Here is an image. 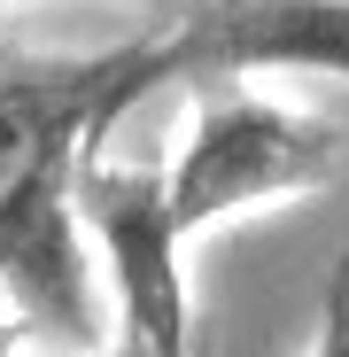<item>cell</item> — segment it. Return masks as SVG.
Instances as JSON below:
<instances>
[{
  "label": "cell",
  "instance_id": "cell-5",
  "mask_svg": "<svg viewBox=\"0 0 349 357\" xmlns=\"http://www.w3.org/2000/svg\"><path fill=\"white\" fill-rule=\"evenodd\" d=\"M8 8H31V0H0V16ZM140 8H194V0H140Z\"/></svg>",
  "mask_w": 349,
  "mask_h": 357
},
{
  "label": "cell",
  "instance_id": "cell-4",
  "mask_svg": "<svg viewBox=\"0 0 349 357\" xmlns=\"http://www.w3.org/2000/svg\"><path fill=\"white\" fill-rule=\"evenodd\" d=\"M202 70H326L349 78V0H194L187 8Z\"/></svg>",
  "mask_w": 349,
  "mask_h": 357
},
{
  "label": "cell",
  "instance_id": "cell-1",
  "mask_svg": "<svg viewBox=\"0 0 349 357\" xmlns=\"http://www.w3.org/2000/svg\"><path fill=\"white\" fill-rule=\"evenodd\" d=\"M194 78L187 8L116 39L101 54H8L0 63V295L24 326L63 349H93V287H86V225H78V163L125 116Z\"/></svg>",
  "mask_w": 349,
  "mask_h": 357
},
{
  "label": "cell",
  "instance_id": "cell-3",
  "mask_svg": "<svg viewBox=\"0 0 349 357\" xmlns=\"http://www.w3.org/2000/svg\"><path fill=\"white\" fill-rule=\"evenodd\" d=\"M109 140H93L86 163H78V225L101 249V272H109V295H116V349L179 357L187 326H194L187 264H179L187 225H179V210H171L163 163L116 155Z\"/></svg>",
  "mask_w": 349,
  "mask_h": 357
},
{
  "label": "cell",
  "instance_id": "cell-2",
  "mask_svg": "<svg viewBox=\"0 0 349 357\" xmlns=\"http://www.w3.org/2000/svg\"><path fill=\"white\" fill-rule=\"evenodd\" d=\"M163 178H171V210H179L187 241H194V233L241 218V210L326 195L341 178V132L295 101L233 86V70H202L194 116H187L179 148H171Z\"/></svg>",
  "mask_w": 349,
  "mask_h": 357
}]
</instances>
